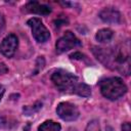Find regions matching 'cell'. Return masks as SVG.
Wrapping results in <instances>:
<instances>
[{
	"instance_id": "1",
	"label": "cell",
	"mask_w": 131,
	"mask_h": 131,
	"mask_svg": "<svg viewBox=\"0 0 131 131\" xmlns=\"http://www.w3.org/2000/svg\"><path fill=\"white\" fill-rule=\"evenodd\" d=\"M92 53L106 68L118 71L123 75L130 74V44L129 40L116 47H93Z\"/></svg>"
},
{
	"instance_id": "2",
	"label": "cell",
	"mask_w": 131,
	"mask_h": 131,
	"mask_svg": "<svg viewBox=\"0 0 131 131\" xmlns=\"http://www.w3.org/2000/svg\"><path fill=\"white\" fill-rule=\"evenodd\" d=\"M50 79L55 88L63 93H75L76 88L80 83L77 76L62 69L54 71Z\"/></svg>"
},
{
	"instance_id": "3",
	"label": "cell",
	"mask_w": 131,
	"mask_h": 131,
	"mask_svg": "<svg viewBox=\"0 0 131 131\" xmlns=\"http://www.w3.org/2000/svg\"><path fill=\"white\" fill-rule=\"evenodd\" d=\"M99 88L101 94L110 100L119 99L124 96L128 90L124 81L119 77H111L101 80L99 82Z\"/></svg>"
},
{
	"instance_id": "4",
	"label": "cell",
	"mask_w": 131,
	"mask_h": 131,
	"mask_svg": "<svg viewBox=\"0 0 131 131\" xmlns=\"http://www.w3.org/2000/svg\"><path fill=\"white\" fill-rule=\"evenodd\" d=\"M27 25L32 30V35L39 43H45L50 38V33L44 26L42 20L38 17H32L27 21Z\"/></svg>"
},
{
	"instance_id": "5",
	"label": "cell",
	"mask_w": 131,
	"mask_h": 131,
	"mask_svg": "<svg viewBox=\"0 0 131 131\" xmlns=\"http://www.w3.org/2000/svg\"><path fill=\"white\" fill-rule=\"evenodd\" d=\"M81 41L76 37L74 33L71 31L64 32V34L56 41L55 48L58 53H63L66 51H69L70 49H73L77 46H81Z\"/></svg>"
},
{
	"instance_id": "6",
	"label": "cell",
	"mask_w": 131,
	"mask_h": 131,
	"mask_svg": "<svg viewBox=\"0 0 131 131\" xmlns=\"http://www.w3.org/2000/svg\"><path fill=\"white\" fill-rule=\"evenodd\" d=\"M56 114L61 120L67 121V122L75 121L80 116V112L77 105H75L74 103L68 102V101H63L57 104Z\"/></svg>"
},
{
	"instance_id": "7",
	"label": "cell",
	"mask_w": 131,
	"mask_h": 131,
	"mask_svg": "<svg viewBox=\"0 0 131 131\" xmlns=\"http://www.w3.org/2000/svg\"><path fill=\"white\" fill-rule=\"evenodd\" d=\"M18 39L14 34H8L0 44V52L6 57H12L17 49Z\"/></svg>"
},
{
	"instance_id": "8",
	"label": "cell",
	"mask_w": 131,
	"mask_h": 131,
	"mask_svg": "<svg viewBox=\"0 0 131 131\" xmlns=\"http://www.w3.org/2000/svg\"><path fill=\"white\" fill-rule=\"evenodd\" d=\"M99 17L107 24H119L121 21V13L114 7H105L100 10Z\"/></svg>"
},
{
	"instance_id": "9",
	"label": "cell",
	"mask_w": 131,
	"mask_h": 131,
	"mask_svg": "<svg viewBox=\"0 0 131 131\" xmlns=\"http://www.w3.org/2000/svg\"><path fill=\"white\" fill-rule=\"evenodd\" d=\"M24 10L29 13H36L40 15H48L51 13V8L48 5L42 4L38 1H30L24 6Z\"/></svg>"
},
{
	"instance_id": "10",
	"label": "cell",
	"mask_w": 131,
	"mask_h": 131,
	"mask_svg": "<svg viewBox=\"0 0 131 131\" xmlns=\"http://www.w3.org/2000/svg\"><path fill=\"white\" fill-rule=\"evenodd\" d=\"M114 37V32L111 29H100L95 35V39L100 43L110 42Z\"/></svg>"
},
{
	"instance_id": "11",
	"label": "cell",
	"mask_w": 131,
	"mask_h": 131,
	"mask_svg": "<svg viewBox=\"0 0 131 131\" xmlns=\"http://www.w3.org/2000/svg\"><path fill=\"white\" fill-rule=\"evenodd\" d=\"M60 124L52 120H47L38 127V131H60Z\"/></svg>"
},
{
	"instance_id": "12",
	"label": "cell",
	"mask_w": 131,
	"mask_h": 131,
	"mask_svg": "<svg viewBox=\"0 0 131 131\" xmlns=\"http://www.w3.org/2000/svg\"><path fill=\"white\" fill-rule=\"evenodd\" d=\"M75 94H77L79 96H82V97H89L91 95V88L87 84L80 82L79 85L76 88Z\"/></svg>"
},
{
	"instance_id": "13",
	"label": "cell",
	"mask_w": 131,
	"mask_h": 131,
	"mask_svg": "<svg viewBox=\"0 0 131 131\" xmlns=\"http://www.w3.org/2000/svg\"><path fill=\"white\" fill-rule=\"evenodd\" d=\"M15 125H17V122L15 120L7 116L0 115V128L1 129H10L14 127Z\"/></svg>"
},
{
	"instance_id": "14",
	"label": "cell",
	"mask_w": 131,
	"mask_h": 131,
	"mask_svg": "<svg viewBox=\"0 0 131 131\" xmlns=\"http://www.w3.org/2000/svg\"><path fill=\"white\" fill-rule=\"evenodd\" d=\"M41 107H42V102H39V101H38V102L34 103L33 105H27V106H24L23 112H24L25 115H27V116H31L32 114L38 112Z\"/></svg>"
},
{
	"instance_id": "15",
	"label": "cell",
	"mask_w": 131,
	"mask_h": 131,
	"mask_svg": "<svg viewBox=\"0 0 131 131\" xmlns=\"http://www.w3.org/2000/svg\"><path fill=\"white\" fill-rule=\"evenodd\" d=\"M85 131H101L100 130V126H99V122L97 120H92L90 121L87 126Z\"/></svg>"
},
{
	"instance_id": "16",
	"label": "cell",
	"mask_w": 131,
	"mask_h": 131,
	"mask_svg": "<svg viewBox=\"0 0 131 131\" xmlns=\"http://www.w3.org/2000/svg\"><path fill=\"white\" fill-rule=\"evenodd\" d=\"M8 72V68L6 67V64L4 62H1L0 63V75H4Z\"/></svg>"
},
{
	"instance_id": "17",
	"label": "cell",
	"mask_w": 131,
	"mask_h": 131,
	"mask_svg": "<svg viewBox=\"0 0 131 131\" xmlns=\"http://www.w3.org/2000/svg\"><path fill=\"white\" fill-rule=\"evenodd\" d=\"M4 25H5L4 16H3L2 13H0V34H1V32L3 31V29H4Z\"/></svg>"
},
{
	"instance_id": "18",
	"label": "cell",
	"mask_w": 131,
	"mask_h": 131,
	"mask_svg": "<svg viewBox=\"0 0 131 131\" xmlns=\"http://www.w3.org/2000/svg\"><path fill=\"white\" fill-rule=\"evenodd\" d=\"M82 57H84V55L80 52H75L71 55V58H75V59H82Z\"/></svg>"
},
{
	"instance_id": "19",
	"label": "cell",
	"mask_w": 131,
	"mask_h": 131,
	"mask_svg": "<svg viewBox=\"0 0 131 131\" xmlns=\"http://www.w3.org/2000/svg\"><path fill=\"white\" fill-rule=\"evenodd\" d=\"M68 23V20H66V19H56L55 21H54V24H55V26L56 27H60V26H63L64 24H67Z\"/></svg>"
},
{
	"instance_id": "20",
	"label": "cell",
	"mask_w": 131,
	"mask_h": 131,
	"mask_svg": "<svg viewBox=\"0 0 131 131\" xmlns=\"http://www.w3.org/2000/svg\"><path fill=\"white\" fill-rule=\"evenodd\" d=\"M122 131H130V124L128 122L122 124Z\"/></svg>"
},
{
	"instance_id": "21",
	"label": "cell",
	"mask_w": 131,
	"mask_h": 131,
	"mask_svg": "<svg viewBox=\"0 0 131 131\" xmlns=\"http://www.w3.org/2000/svg\"><path fill=\"white\" fill-rule=\"evenodd\" d=\"M4 92H5V88L0 84V100H1V98L3 97V94H4Z\"/></svg>"
},
{
	"instance_id": "22",
	"label": "cell",
	"mask_w": 131,
	"mask_h": 131,
	"mask_svg": "<svg viewBox=\"0 0 131 131\" xmlns=\"http://www.w3.org/2000/svg\"><path fill=\"white\" fill-rule=\"evenodd\" d=\"M105 131H114V129H113L112 127H106V129H105Z\"/></svg>"
}]
</instances>
